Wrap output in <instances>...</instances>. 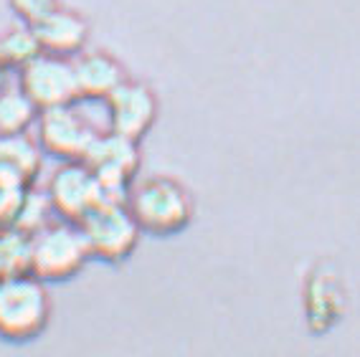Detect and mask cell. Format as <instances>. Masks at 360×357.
Listing matches in <instances>:
<instances>
[{"label":"cell","instance_id":"6","mask_svg":"<svg viewBox=\"0 0 360 357\" xmlns=\"http://www.w3.org/2000/svg\"><path fill=\"white\" fill-rule=\"evenodd\" d=\"M97 175L104 200L124 203L129 188L135 186L132 180L140 167V147L137 142L120 137L115 132H102L91 142L89 152L82 160Z\"/></svg>","mask_w":360,"mask_h":357},{"label":"cell","instance_id":"4","mask_svg":"<svg viewBox=\"0 0 360 357\" xmlns=\"http://www.w3.org/2000/svg\"><path fill=\"white\" fill-rule=\"evenodd\" d=\"M102 132L104 129L97 127L94 119L82 109L79 99L66 107L44 109L36 117V142L41 152L64 162H77L86 157L91 142Z\"/></svg>","mask_w":360,"mask_h":357},{"label":"cell","instance_id":"8","mask_svg":"<svg viewBox=\"0 0 360 357\" xmlns=\"http://www.w3.org/2000/svg\"><path fill=\"white\" fill-rule=\"evenodd\" d=\"M46 195L51 200L53 213L61 216V221L66 223H79L104 200L97 175L82 160L56 167V172L49 180Z\"/></svg>","mask_w":360,"mask_h":357},{"label":"cell","instance_id":"9","mask_svg":"<svg viewBox=\"0 0 360 357\" xmlns=\"http://www.w3.org/2000/svg\"><path fill=\"white\" fill-rule=\"evenodd\" d=\"M104 119L107 132H115L120 137H127L132 142H140L158 117V99L155 91L142 82H122L104 99Z\"/></svg>","mask_w":360,"mask_h":357},{"label":"cell","instance_id":"15","mask_svg":"<svg viewBox=\"0 0 360 357\" xmlns=\"http://www.w3.org/2000/svg\"><path fill=\"white\" fill-rule=\"evenodd\" d=\"M41 48L33 39V31L28 26L23 28H13L8 31L6 36H0V64L3 69H15L20 71L28 61L39 56Z\"/></svg>","mask_w":360,"mask_h":357},{"label":"cell","instance_id":"2","mask_svg":"<svg viewBox=\"0 0 360 357\" xmlns=\"http://www.w3.org/2000/svg\"><path fill=\"white\" fill-rule=\"evenodd\" d=\"M51 317L46 284L23 274L0 276V337L8 342H28L39 337Z\"/></svg>","mask_w":360,"mask_h":357},{"label":"cell","instance_id":"13","mask_svg":"<svg viewBox=\"0 0 360 357\" xmlns=\"http://www.w3.org/2000/svg\"><path fill=\"white\" fill-rule=\"evenodd\" d=\"M39 109L28 96L15 89H0V134H23L36 124Z\"/></svg>","mask_w":360,"mask_h":357},{"label":"cell","instance_id":"19","mask_svg":"<svg viewBox=\"0 0 360 357\" xmlns=\"http://www.w3.org/2000/svg\"><path fill=\"white\" fill-rule=\"evenodd\" d=\"M3 74H6V69H3V64H0V79H3Z\"/></svg>","mask_w":360,"mask_h":357},{"label":"cell","instance_id":"16","mask_svg":"<svg viewBox=\"0 0 360 357\" xmlns=\"http://www.w3.org/2000/svg\"><path fill=\"white\" fill-rule=\"evenodd\" d=\"M28 241L18 228H0V276L28 271Z\"/></svg>","mask_w":360,"mask_h":357},{"label":"cell","instance_id":"5","mask_svg":"<svg viewBox=\"0 0 360 357\" xmlns=\"http://www.w3.org/2000/svg\"><path fill=\"white\" fill-rule=\"evenodd\" d=\"M77 226L89 249V259H99L107 264L124 261L137 249L142 233L135 218L129 216L127 205L112 203V200H102Z\"/></svg>","mask_w":360,"mask_h":357},{"label":"cell","instance_id":"7","mask_svg":"<svg viewBox=\"0 0 360 357\" xmlns=\"http://www.w3.org/2000/svg\"><path fill=\"white\" fill-rule=\"evenodd\" d=\"M18 89L39 112L66 107L79 99L71 58L49 56V53H39L18 71Z\"/></svg>","mask_w":360,"mask_h":357},{"label":"cell","instance_id":"14","mask_svg":"<svg viewBox=\"0 0 360 357\" xmlns=\"http://www.w3.org/2000/svg\"><path fill=\"white\" fill-rule=\"evenodd\" d=\"M53 216H56V213H53L51 200H49L46 190H33V188H28L23 200H20L13 228H18L20 233H26V236H33L36 231L53 223Z\"/></svg>","mask_w":360,"mask_h":357},{"label":"cell","instance_id":"1","mask_svg":"<svg viewBox=\"0 0 360 357\" xmlns=\"http://www.w3.org/2000/svg\"><path fill=\"white\" fill-rule=\"evenodd\" d=\"M129 216L135 218L140 231H148L153 236H173L180 233L193 221L195 203L183 183L167 175L140 180L127 193Z\"/></svg>","mask_w":360,"mask_h":357},{"label":"cell","instance_id":"17","mask_svg":"<svg viewBox=\"0 0 360 357\" xmlns=\"http://www.w3.org/2000/svg\"><path fill=\"white\" fill-rule=\"evenodd\" d=\"M26 190L28 186L8 178V175H0V228H11L13 226Z\"/></svg>","mask_w":360,"mask_h":357},{"label":"cell","instance_id":"10","mask_svg":"<svg viewBox=\"0 0 360 357\" xmlns=\"http://www.w3.org/2000/svg\"><path fill=\"white\" fill-rule=\"evenodd\" d=\"M41 53L58 58H74L86 48L89 41V20L71 8L56 6L49 15L28 26Z\"/></svg>","mask_w":360,"mask_h":357},{"label":"cell","instance_id":"11","mask_svg":"<svg viewBox=\"0 0 360 357\" xmlns=\"http://www.w3.org/2000/svg\"><path fill=\"white\" fill-rule=\"evenodd\" d=\"M74 79H77L79 99L84 102H104L122 82H127V71L107 51H82L71 58Z\"/></svg>","mask_w":360,"mask_h":357},{"label":"cell","instance_id":"3","mask_svg":"<svg viewBox=\"0 0 360 357\" xmlns=\"http://www.w3.org/2000/svg\"><path fill=\"white\" fill-rule=\"evenodd\" d=\"M86 261L89 249L77 223H49L28 241V274L44 284L77 276Z\"/></svg>","mask_w":360,"mask_h":357},{"label":"cell","instance_id":"12","mask_svg":"<svg viewBox=\"0 0 360 357\" xmlns=\"http://www.w3.org/2000/svg\"><path fill=\"white\" fill-rule=\"evenodd\" d=\"M41 160L44 152L28 132L0 134V175H8L31 188L33 178L41 170Z\"/></svg>","mask_w":360,"mask_h":357},{"label":"cell","instance_id":"18","mask_svg":"<svg viewBox=\"0 0 360 357\" xmlns=\"http://www.w3.org/2000/svg\"><path fill=\"white\" fill-rule=\"evenodd\" d=\"M58 6V0H11V8L13 13L18 15L26 26H33L39 23L44 15H49L53 8Z\"/></svg>","mask_w":360,"mask_h":357}]
</instances>
